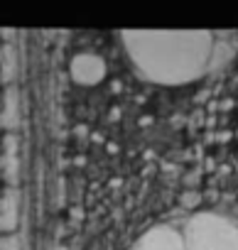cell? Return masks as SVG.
Returning <instances> with one entry per match:
<instances>
[{"mask_svg": "<svg viewBox=\"0 0 238 250\" xmlns=\"http://www.w3.org/2000/svg\"><path fill=\"white\" fill-rule=\"evenodd\" d=\"M133 250H187L182 240V230L172 223H157L148 228Z\"/></svg>", "mask_w": 238, "mask_h": 250, "instance_id": "3957f363", "label": "cell"}, {"mask_svg": "<svg viewBox=\"0 0 238 250\" xmlns=\"http://www.w3.org/2000/svg\"><path fill=\"white\" fill-rule=\"evenodd\" d=\"M187 250H238V221L221 213H194L182 226Z\"/></svg>", "mask_w": 238, "mask_h": 250, "instance_id": "7a4b0ae2", "label": "cell"}, {"mask_svg": "<svg viewBox=\"0 0 238 250\" xmlns=\"http://www.w3.org/2000/svg\"><path fill=\"white\" fill-rule=\"evenodd\" d=\"M123 44L135 69L165 86L201 79L214 66L216 52L209 32H123Z\"/></svg>", "mask_w": 238, "mask_h": 250, "instance_id": "6da1fadb", "label": "cell"}]
</instances>
